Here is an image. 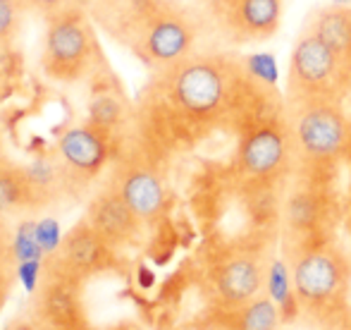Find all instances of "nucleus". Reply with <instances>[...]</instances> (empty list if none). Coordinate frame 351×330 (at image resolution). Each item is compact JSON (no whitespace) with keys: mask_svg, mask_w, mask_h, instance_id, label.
<instances>
[{"mask_svg":"<svg viewBox=\"0 0 351 330\" xmlns=\"http://www.w3.org/2000/svg\"><path fill=\"white\" fill-rule=\"evenodd\" d=\"M270 86L261 84L244 58L220 51L191 56L153 70L136 106L139 137L160 149L186 144L227 125L234 117L254 120V106Z\"/></svg>","mask_w":351,"mask_h":330,"instance_id":"nucleus-1","label":"nucleus"},{"mask_svg":"<svg viewBox=\"0 0 351 330\" xmlns=\"http://www.w3.org/2000/svg\"><path fill=\"white\" fill-rule=\"evenodd\" d=\"M287 263L299 311L315 318L337 316L351 292V259L330 235L287 244Z\"/></svg>","mask_w":351,"mask_h":330,"instance_id":"nucleus-2","label":"nucleus"},{"mask_svg":"<svg viewBox=\"0 0 351 330\" xmlns=\"http://www.w3.org/2000/svg\"><path fill=\"white\" fill-rule=\"evenodd\" d=\"M127 41L151 70L191 56L201 38V19L175 0H141L125 22Z\"/></svg>","mask_w":351,"mask_h":330,"instance_id":"nucleus-3","label":"nucleus"},{"mask_svg":"<svg viewBox=\"0 0 351 330\" xmlns=\"http://www.w3.org/2000/svg\"><path fill=\"white\" fill-rule=\"evenodd\" d=\"M294 146V167L306 177L328 172L344 158L351 125L344 103H294L285 108Z\"/></svg>","mask_w":351,"mask_h":330,"instance_id":"nucleus-4","label":"nucleus"},{"mask_svg":"<svg viewBox=\"0 0 351 330\" xmlns=\"http://www.w3.org/2000/svg\"><path fill=\"white\" fill-rule=\"evenodd\" d=\"M101 60L91 14L77 5H65L46 14L41 46V70L51 82L77 84L93 75Z\"/></svg>","mask_w":351,"mask_h":330,"instance_id":"nucleus-5","label":"nucleus"},{"mask_svg":"<svg viewBox=\"0 0 351 330\" xmlns=\"http://www.w3.org/2000/svg\"><path fill=\"white\" fill-rule=\"evenodd\" d=\"M106 185L134 211L146 225H153L167 211V182L158 161V149L136 134V139H120L110 161Z\"/></svg>","mask_w":351,"mask_h":330,"instance_id":"nucleus-6","label":"nucleus"},{"mask_svg":"<svg viewBox=\"0 0 351 330\" xmlns=\"http://www.w3.org/2000/svg\"><path fill=\"white\" fill-rule=\"evenodd\" d=\"M351 96V67L318 34L304 29L289 53L287 106L344 103Z\"/></svg>","mask_w":351,"mask_h":330,"instance_id":"nucleus-7","label":"nucleus"},{"mask_svg":"<svg viewBox=\"0 0 351 330\" xmlns=\"http://www.w3.org/2000/svg\"><path fill=\"white\" fill-rule=\"evenodd\" d=\"M237 170L246 182L275 185L294 170V146L285 113H261L241 130Z\"/></svg>","mask_w":351,"mask_h":330,"instance_id":"nucleus-8","label":"nucleus"},{"mask_svg":"<svg viewBox=\"0 0 351 330\" xmlns=\"http://www.w3.org/2000/svg\"><path fill=\"white\" fill-rule=\"evenodd\" d=\"M86 283L60 273L43 261L36 290L29 294V321L38 330H86L88 309L84 299Z\"/></svg>","mask_w":351,"mask_h":330,"instance_id":"nucleus-9","label":"nucleus"},{"mask_svg":"<svg viewBox=\"0 0 351 330\" xmlns=\"http://www.w3.org/2000/svg\"><path fill=\"white\" fill-rule=\"evenodd\" d=\"M120 144V137L98 130L91 122L67 127L56 141V161L65 175L67 189L88 187L108 165Z\"/></svg>","mask_w":351,"mask_h":330,"instance_id":"nucleus-10","label":"nucleus"},{"mask_svg":"<svg viewBox=\"0 0 351 330\" xmlns=\"http://www.w3.org/2000/svg\"><path fill=\"white\" fill-rule=\"evenodd\" d=\"M268 263V256L254 247L232 249L220 256L208 270V287L217 307L230 314L261 297L265 292Z\"/></svg>","mask_w":351,"mask_h":330,"instance_id":"nucleus-11","label":"nucleus"},{"mask_svg":"<svg viewBox=\"0 0 351 330\" xmlns=\"http://www.w3.org/2000/svg\"><path fill=\"white\" fill-rule=\"evenodd\" d=\"M48 266H53L60 273L77 278L82 283L98 278L103 273H110L120 263V249L101 237L91 228L86 218L77 220L65 235L56 251L43 256Z\"/></svg>","mask_w":351,"mask_h":330,"instance_id":"nucleus-12","label":"nucleus"},{"mask_svg":"<svg viewBox=\"0 0 351 330\" xmlns=\"http://www.w3.org/2000/svg\"><path fill=\"white\" fill-rule=\"evenodd\" d=\"M330 223V196L315 177H306L301 185L289 191L282 209L287 244L328 235Z\"/></svg>","mask_w":351,"mask_h":330,"instance_id":"nucleus-13","label":"nucleus"},{"mask_svg":"<svg viewBox=\"0 0 351 330\" xmlns=\"http://www.w3.org/2000/svg\"><path fill=\"white\" fill-rule=\"evenodd\" d=\"M84 218L91 223V228L96 230L106 242H110L112 247L120 251L139 244V239L143 237V230L148 228L139 215H136L108 185H103L101 189L88 199Z\"/></svg>","mask_w":351,"mask_h":330,"instance_id":"nucleus-14","label":"nucleus"},{"mask_svg":"<svg viewBox=\"0 0 351 330\" xmlns=\"http://www.w3.org/2000/svg\"><path fill=\"white\" fill-rule=\"evenodd\" d=\"M285 0H232L217 22L237 43H263L280 32Z\"/></svg>","mask_w":351,"mask_h":330,"instance_id":"nucleus-15","label":"nucleus"},{"mask_svg":"<svg viewBox=\"0 0 351 330\" xmlns=\"http://www.w3.org/2000/svg\"><path fill=\"white\" fill-rule=\"evenodd\" d=\"M46 199L34 185L27 165H14L5 161L0 165V213L27 215L46 209Z\"/></svg>","mask_w":351,"mask_h":330,"instance_id":"nucleus-16","label":"nucleus"},{"mask_svg":"<svg viewBox=\"0 0 351 330\" xmlns=\"http://www.w3.org/2000/svg\"><path fill=\"white\" fill-rule=\"evenodd\" d=\"M306 29L318 34L339 58L351 67V5H325L306 22Z\"/></svg>","mask_w":351,"mask_h":330,"instance_id":"nucleus-17","label":"nucleus"},{"mask_svg":"<svg viewBox=\"0 0 351 330\" xmlns=\"http://www.w3.org/2000/svg\"><path fill=\"white\" fill-rule=\"evenodd\" d=\"M132 120V106L125 101V96L112 89L98 91L96 96L88 101V120L96 125L98 130L110 132L115 137H122L125 125Z\"/></svg>","mask_w":351,"mask_h":330,"instance_id":"nucleus-18","label":"nucleus"},{"mask_svg":"<svg viewBox=\"0 0 351 330\" xmlns=\"http://www.w3.org/2000/svg\"><path fill=\"white\" fill-rule=\"evenodd\" d=\"M230 316H234L232 318L234 330H280L282 318H285L280 307L265 292L237 311H230Z\"/></svg>","mask_w":351,"mask_h":330,"instance_id":"nucleus-19","label":"nucleus"},{"mask_svg":"<svg viewBox=\"0 0 351 330\" xmlns=\"http://www.w3.org/2000/svg\"><path fill=\"white\" fill-rule=\"evenodd\" d=\"M17 254H14V228L5 213H0V311L8 304L17 283Z\"/></svg>","mask_w":351,"mask_h":330,"instance_id":"nucleus-20","label":"nucleus"},{"mask_svg":"<svg viewBox=\"0 0 351 330\" xmlns=\"http://www.w3.org/2000/svg\"><path fill=\"white\" fill-rule=\"evenodd\" d=\"M265 294L273 299L285 314L287 307H294L299 311V304L294 297V287H291V273L287 259H270L268 263V278H265Z\"/></svg>","mask_w":351,"mask_h":330,"instance_id":"nucleus-21","label":"nucleus"},{"mask_svg":"<svg viewBox=\"0 0 351 330\" xmlns=\"http://www.w3.org/2000/svg\"><path fill=\"white\" fill-rule=\"evenodd\" d=\"M22 8L0 3V53L8 51L19 36V27H22Z\"/></svg>","mask_w":351,"mask_h":330,"instance_id":"nucleus-22","label":"nucleus"},{"mask_svg":"<svg viewBox=\"0 0 351 330\" xmlns=\"http://www.w3.org/2000/svg\"><path fill=\"white\" fill-rule=\"evenodd\" d=\"M244 60L256 80L265 84V86L275 89V84H278V65H275V58L270 53H254V56L244 58Z\"/></svg>","mask_w":351,"mask_h":330,"instance_id":"nucleus-23","label":"nucleus"},{"mask_svg":"<svg viewBox=\"0 0 351 330\" xmlns=\"http://www.w3.org/2000/svg\"><path fill=\"white\" fill-rule=\"evenodd\" d=\"M24 3H27V10H36V12H41L46 17V14L70 5V0H24Z\"/></svg>","mask_w":351,"mask_h":330,"instance_id":"nucleus-24","label":"nucleus"},{"mask_svg":"<svg viewBox=\"0 0 351 330\" xmlns=\"http://www.w3.org/2000/svg\"><path fill=\"white\" fill-rule=\"evenodd\" d=\"M199 3L204 5L206 10H208L213 19H220L222 14H225V10L230 8L232 0H199Z\"/></svg>","mask_w":351,"mask_h":330,"instance_id":"nucleus-25","label":"nucleus"},{"mask_svg":"<svg viewBox=\"0 0 351 330\" xmlns=\"http://www.w3.org/2000/svg\"><path fill=\"white\" fill-rule=\"evenodd\" d=\"M70 3L86 10V12H91V10H98V8H103V5H110V0H70Z\"/></svg>","mask_w":351,"mask_h":330,"instance_id":"nucleus-26","label":"nucleus"},{"mask_svg":"<svg viewBox=\"0 0 351 330\" xmlns=\"http://www.w3.org/2000/svg\"><path fill=\"white\" fill-rule=\"evenodd\" d=\"M5 330H38L36 326H34L29 318H17V321H12Z\"/></svg>","mask_w":351,"mask_h":330,"instance_id":"nucleus-27","label":"nucleus"},{"mask_svg":"<svg viewBox=\"0 0 351 330\" xmlns=\"http://www.w3.org/2000/svg\"><path fill=\"white\" fill-rule=\"evenodd\" d=\"M86 330H141L136 323H130V321H125V323H115V326H108V328H93V326H88Z\"/></svg>","mask_w":351,"mask_h":330,"instance_id":"nucleus-28","label":"nucleus"},{"mask_svg":"<svg viewBox=\"0 0 351 330\" xmlns=\"http://www.w3.org/2000/svg\"><path fill=\"white\" fill-rule=\"evenodd\" d=\"M0 3H8V5H14V8L27 10V3H24V0H0Z\"/></svg>","mask_w":351,"mask_h":330,"instance_id":"nucleus-29","label":"nucleus"},{"mask_svg":"<svg viewBox=\"0 0 351 330\" xmlns=\"http://www.w3.org/2000/svg\"><path fill=\"white\" fill-rule=\"evenodd\" d=\"M5 161H8V158H5V151H3V137H0V165H3Z\"/></svg>","mask_w":351,"mask_h":330,"instance_id":"nucleus-30","label":"nucleus"},{"mask_svg":"<svg viewBox=\"0 0 351 330\" xmlns=\"http://www.w3.org/2000/svg\"><path fill=\"white\" fill-rule=\"evenodd\" d=\"M330 3H332V5H349L351 0H330Z\"/></svg>","mask_w":351,"mask_h":330,"instance_id":"nucleus-31","label":"nucleus"}]
</instances>
